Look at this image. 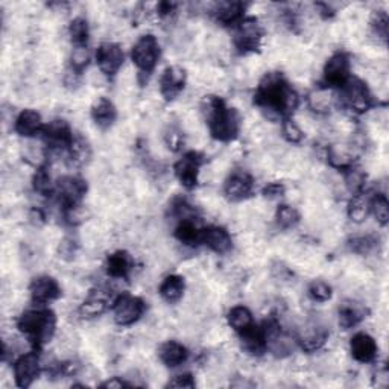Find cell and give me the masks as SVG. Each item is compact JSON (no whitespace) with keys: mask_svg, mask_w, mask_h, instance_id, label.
Segmentation results:
<instances>
[{"mask_svg":"<svg viewBox=\"0 0 389 389\" xmlns=\"http://www.w3.org/2000/svg\"><path fill=\"white\" fill-rule=\"evenodd\" d=\"M256 103L271 114H288L297 108L298 94L281 74L271 72L263 76L254 96Z\"/></svg>","mask_w":389,"mask_h":389,"instance_id":"6da1fadb","label":"cell"},{"mask_svg":"<svg viewBox=\"0 0 389 389\" xmlns=\"http://www.w3.org/2000/svg\"><path fill=\"white\" fill-rule=\"evenodd\" d=\"M201 113L208 123L210 133L218 141H230L239 134L241 117L218 96H206L201 103Z\"/></svg>","mask_w":389,"mask_h":389,"instance_id":"7a4b0ae2","label":"cell"},{"mask_svg":"<svg viewBox=\"0 0 389 389\" xmlns=\"http://www.w3.org/2000/svg\"><path fill=\"white\" fill-rule=\"evenodd\" d=\"M20 332L31 340L34 347H40L54 338L56 328L55 313L46 309H32L17 320Z\"/></svg>","mask_w":389,"mask_h":389,"instance_id":"3957f363","label":"cell"},{"mask_svg":"<svg viewBox=\"0 0 389 389\" xmlns=\"http://www.w3.org/2000/svg\"><path fill=\"white\" fill-rule=\"evenodd\" d=\"M131 60L141 75H151L160 60V43L152 34L140 37L131 51Z\"/></svg>","mask_w":389,"mask_h":389,"instance_id":"277c9868","label":"cell"},{"mask_svg":"<svg viewBox=\"0 0 389 389\" xmlns=\"http://www.w3.org/2000/svg\"><path fill=\"white\" fill-rule=\"evenodd\" d=\"M233 41L236 49L242 54H253L261 49L263 41V28L261 21L254 17L241 20L236 28Z\"/></svg>","mask_w":389,"mask_h":389,"instance_id":"5b68a950","label":"cell"},{"mask_svg":"<svg viewBox=\"0 0 389 389\" xmlns=\"http://www.w3.org/2000/svg\"><path fill=\"white\" fill-rule=\"evenodd\" d=\"M340 99L345 107L356 113H365L373 107V96L367 84L359 78H350L344 84Z\"/></svg>","mask_w":389,"mask_h":389,"instance_id":"8992f818","label":"cell"},{"mask_svg":"<svg viewBox=\"0 0 389 389\" xmlns=\"http://www.w3.org/2000/svg\"><path fill=\"white\" fill-rule=\"evenodd\" d=\"M145 313V301L134 295H122L116 298L113 305V320L117 325H131Z\"/></svg>","mask_w":389,"mask_h":389,"instance_id":"52a82bcc","label":"cell"},{"mask_svg":"<svg viewBox=\"0 0 389 389\" xmlns=\"http://www.w3.org/2000/svg\"><path fill=\"white\" fill-rule=\"evenodd\" d=\"M87 192V183L74 175H63L56 183V195L64 210L79 206Z\"/></svg>","mask_w":389,"mask_h":389,"instance_id":"ba28073f","label":"cell"},{"mask_svg":"<svg viewBox=\"0 0 389 389\" xmlns=\"http://www.w3.org/2000/svg\"><path fill=\"white\" fill-rule=\"evenodd\" d=\"M123 51L121 44L113 41H105L99 44L96 49V63L99 67V72L105 76H114L121 72L123 66Z\"/></svg>","mask_w":389,"mask_h":389,"instance_id":"9c48e42d","label":"cell"},{"mask_svg":"<svg viewBox=\"0 0 389 389\" xmlns=\"http://www.w3.org/2000/svg\"><path fill=\"white\" fill-rule=\"evenodd\" d=\"M41 360L37 355V351H28L16 360L14 363V379L17 386L29 388L37 377L40 375Z\"/></svg>","mask_w":389,"mask_h":389,"instance_id":"30bf717a","label":"cell"},{"mask_svg":"<svg viewBox=\"0 0 389 389\" xmlns=\"http://www.w3.org/2000/svg\"><path fill=\"white\" fill-rule=\"evenodd\" d=\"M201 166H203V156L199 152H187L180 161L175 164V175L180 183L187 187L193 188L198 184L199 175H201Z\"/></svg>","mask_w":389,"mask_h":389,"instance_id":"8fae6325","label":"cell"},{"mask_svg":"<svg viewBox=\"0 0 389 389\" xmlns=\"http://www.w3.org/2000/svg\"><path fill=\"white\" fill-rule=\"evenodd\" d=\"M350 79V58L344 52H336L324 66V81L328 87H344Z\"/></svg>","mask_w":389,"mask_h":389,"instance_id":"7c38bea8","label":"cell"},{"mask_svg":"<svg viewBox=\"0 0 389 389\" xmlns=\"http://www.w3.org/2000/svg\"><path fill=\"white\" fill-rule=\"evenodd\" d=\"M31 298L35 304L44 305L60 298L61 288L58 281L51 276H39L35 277L29 285Z\"/></svg>","mask_w":389,"mask_h":389,"instance_id":"4fadbf2b","label":"cell"},{"mask_svg":"<svg viewBox=\"0 0 389 389\" xmlns=\"http://www.w3.org/2000/svg\"><path fill=\"white\" fill-rule=\"evenodd\" d=\"M254 188V178L246 171H233L226 183H223V193L231 201H243L250 196Z\"/></svg>","mask_w":389,"mask_h":389,"instance_id":"5bb4252c","label":"cell"},{"mask_svg":"<svg viewBox=\"0 0 389 389\" xmlns=\"http://www.w3.org/2000/svg\"><path fill=\"white\" fill-rule=\"evenodd\" d=\"M187 74L181 66H171L164 70L160 78V93L164 99L173 101L178 98L186 86Z\"/></svg>","mask_w":389,"mask_h":389,"instance_id":"9a60e30c","label":"cell"},{"mask_svg":"<svg viewBox=\"0 0 389 389\" xmlns=\"http://www.w3.org/2000/svg\"><path fill=\"white\" fill-rule=\"evenodd\" d=\"M359 145L356 143H333L325 151L327 161L335 169H350L359 156Z\"/></svg>","mask_w":389,"mask_h":389,"instance_id":"2e32d148","label":"cell"},{"mask_svg":"<svg viewBox=\"0 0 389 389\" xmlns=\"http://www.w3.org/2000/svg\"><path fill=\"white\" fill-rule=\"evenodd\" d=\"M377 347L375 339L370 333H356L350 340V353L355 360L360 363H370L377 358Z\"/></svg>","mask_w":389,"mask_h":389,"instance_id":"e0dca14e","label":"cell"},{"mask_svg":"<svg viewBox=\"0 0 389 389\" xmlns=\"http://www.w3.org/2000/svg\"><path fill=\"white\" fill-rule=\"evenodd\" d=\"M241 347L245 351V355L251 358H261L268 348V338L263 328L256 325L241 333Z\"/></svg>","mask_w":389,"mask_h":389,"instance_id":"ac0fdd59","label":"cell"},{"mask_svg":"<svg viewBox=\"0 0 389 389\" xmlns=\"http://www.w3.org/2000/svg\"><path fill=\"white\" fill-rule=\"evenodd\" d=\"M201 242L206 243L207 248H210L216 254H227L233 248V239L230 233L218 226L208 227L201 231Z\"/></svg>","mask_w":389,"mask_h":389,"instance_id":"d6986e66","label":"cell"},{"mask_svg":"<svg viewBox=\"0 0 389 389\" xmlns=\"http://www.w3.org/2000/svg\"><path fill=\"white\" fill-rule=\"evenodd\" d=\"M43 129H44L43 117L37 110L32 108L23 110L14 121V131L25 138L37 136Z\"/></svg>","mask_w":389,"mask_h":389,"instance_id":"ffe728a7","label":"cell"},{"mask_svg":"<svg viewBox=\"0 0 389 389\" xmlns=\"http://www.w3.org/2000/svg\"><path fill=\"white\" fill-rule=\"evenodd\" d=\"M134 269V261L126 251H114L107 258V273L114 280H126Z\"/></svg>","mask_w":389,"mask_h":389,"instance_id":"44dd1931","label":"cell"},{"mask_svg":"<svg viewBox=\"0 0 389 389\" xmlns=\"http://www.w3.org/2000/svg\"><path fill=\"white\" fill-rule=\"evenodd\" d=\"M91 119L101 129L110 128L117 119V110L108 98H98L91 105Z\"/></svg>","mask_w":389,"mask_h":389,"instance_id":"7402d4cb","label":"cell"},{"mask_svg":"<svg viewBox=\"0 0 389 389\" xmlns=\"http://www.w3.org/2000/svg\"><path fill=\"white\" fill-rule=\"evenodd\" d=\"M245 11V4L242 2H219L210 5V13L222 25H234L241 21V17Z\"/></svg>","mask_w":389,"mask_h":389,"instance_id":"603a6c76","label":"cell"},{"mask_svg":"<svg viewBox=\"0 0 389 389\" xmlns=\"http://www.w3.org/2000/svg\"><path fill=\"white\" fill-rule=\"evenodd\" d=\"M187 348L176 343V340H166V343H163L158 348V359L163 365H166L169 368H175L180 367L186 360H187Z\"/></svg>","mask_w":389,"mask_h":389,"instance_id":"cb8c5ba5","label":"cell"},{"mask_svg":"<svg viewBox=\"0 0 389 389\" xmlns=\"http://www.w3.org/2000/svg\"><path fill=\"white\" fill-rule=\"evenodd\" d=\"M365 316V308L356 301H345L339 305L338 310V323L343 330H348L351 327H356Z\"/></svg>","mask_w":389,"mask_h":389,"instance_id":"d4e9b609","label":"cell"},{"mask_svg":"<svg viewBox=\"0 0 389 389\" xmlns=\"http://www.w3.org/2000/svg\"><path fill=\"white\" fill-rule=\"evenodd\" d=\"M338 103L336 94L328 87H320L309 94L308 105L316 114H327Z\"/></svg>","mask_w":389,"mask_h":389,"instance_id":"484cf974","label":"cell"},{"mask_svg":"<svg viewBox=\"0 0 389 389\" xmlns=\"http://www.w3.org/2000/svg\"><path fill=\"white\" fill-rule=\"evenodd\" d=\"M184 291H186V281L181 276H176V274L164 277V280L161 281V285L158 288L160 297L166 303L180 301L184 295Z\"/></svg>","mask_w":389,"mask_h":389,"instance_id":"4316f807","label":"cell"},{"mask_svg":"<svg viewBox=\"0 0 389 389\" xmlns=\"http://www.w3.org/2000/svg\"><path fill=\"white\" fill-rule=\"evenodd\" d=\"M227 321H228V325L239 333L245 332V330H248L250 327L254 325L253 313L248 308H246V305H234V308H231L227 315Z\"/></svg>","mask_w":389,"mask_h":389,"instance_id":"83f0119b","label":"cell"},{"mask_svg":"<svg viewBox=\"0 0 389 389\" xmlns=\"http://www.w3.org/2000/svg\"><path fill=\"white\" fill-rule=\"evenodd\" d=\"M348 250L358 256H371L379 250V241L373 234H356L347 243Z\"/></svg>","mask_w":389,"mask_h":389,"instance_id":"f1b7e54d","label":"cell"},{"mask_svg":"<svg viewBox=\"0 0 389 389\" xmlns=\"http://www.w3.org/2000/svg\"><path fill=\"white\" fill-rule=\"evenodd\" d=\"M370 203L371 199L368 196H365L363 193L359 195H353L351 201L348 203V208H347V215L350 218V221H353L355 223H362L367 221L368 215H370Z\"/></svg>","mask_w":389,"mask_h":389,"instance_id":"f546056e","label":"cell"},{"mask_svg":"<svg viewBox=\"0 0 389 389\" xmlns=\"http://www.w3.org/2000/svg\"><path fill=\"white\" fill-rule=\"evenodd\" d=\"M301 221L300 211L291 204H281L276 210V222L277 226L283 230L295 228Z\"/></svg>","mask_w":389,"mask_h":389,"instance_id":"4dcf8cb0","label":"cell"},{"mask_svg":"<svg viewBox=\"0 0 389 389\" xmlns=\"http://www.w3.org/2000/svg\"><path fill=\"white\" fill-rule=\"evenodd\" d=\"M175 236L187 246H195L198 242H201V230H198L195 221H181L175 230Z\"/></svg>","mask_w":389,"mask_h":389,"instance_id":"1f68e13d","label":"cell"},{"mask_svg":"<svg viewBox=\"0 0 389 389\" xmlns=\"http://www.w3.org/2000/svg\"><path fill=\"white\" fill-rule=\"evenodd\" d=\"M69 37L75 46H86L90 37L89 21L84 17H75L69 25Z\"/></svg>","mask_w":389,"mask_h":389,"instance_id":"d6a6232c","label":"cell"},{"mask_svg":"<svg viewBox=\"0 0 389 389\" xmlns=\"http://www.w3.org/2000/svg\"><path fill=\"white\" fill-rule=\"evenodd\" d=\"M388 14L385 9H377L373 13L370 25H371V31L373 35L377 39V43H386L388 39Z\"/></svg>","mask_w":389,"mask_h":389,"instance_id":"836d02e7","label":"cell"},{"mask_svg":"<svg viewBox=\"0 0 389 389\" xmlns=\"http://www.w3.org/2000/svg\"><path fill=\"white\" fill-rule=\"evenodd\" d=\"M347 171L348 172L345 173V178H344L345 188L353 195L362 193L365 184H367V173L358 168H350Z\"/></svg>","mask_w":389,"mask_h":389,"instance_id":"e575fe53","label":"cell"},{"mask_svg":"<svg viewBox=\"0 0 389 389\" xmlns=\"http://www.w3.org/2000/svg\"><path fill=\"white\" fill-rule=\"evenodd\" d=\"M370 207L373 210L377 223H380V226H386L388 221H389V203L386 199V195L377 192L371 198Z\"/></svg>","mask_w":389,"mask_h":389,"instance_id":"d590c367","label":"cell"},{"mask_svg":"<svg viewBox=\"0 0 389 389\" xmlns=\"http://www.w3.org/2000/svg\"><path fill=\"white\" fill-rule=\"evenodd\" d=\"M32 186L35 193H39L41 196L51 195L52 192V175L51 171L47 168H39V171L35 172L34 178H32Z\"/></svg>","mask_w":389,"mask_h":389,"instance_id":"8d00e7d4","label":"cell"},{"mask_svg":"<svg viewBox=\"0 0 389 389\" xmlns=\"http://www.w3.org/2000/svg\"><path fill=\"white\" fill-rule=\"evenodd\" d=\"M308 293H309V298L313 303H327L330 298H332L333 291L327 281L315 280L310 283Z\"/></svg>","mask_w":389,"mask_h":389,"instance_id":"74e56055","label":"cell"},{"mask_svg":"<svg viewBox=\"0 0 389 389\" xmlns=\"http://www.w3.org/2000/svg\"><path fill=\"white\" fill-rule=\"evenodd\" d=\"M90 52L86 46H75V49L70 54V69L75 70L76 74H82L84 69L89 66Z\"/></svg>","mask_w":389,"mask_h":389,"instance_id":"f35d334b","label":"cell"},{"mask_svg":"<svg viewBox=\"0 0 389 389\" xmlns=\"http://www.w3.org/2000/svg\"><path fill=\"white\" fill-rule=\"evenodd\" d=\"M78 248L79 243L74 238H70V236H66V238H63L60 243H58L56 254L63 262H72L78 254Z\"/></svg>","mask_w":389,"mask_h":389,"instance_id":"ab89813d","label":"cell"},{"mask_svg":"<svg viewBox=\"0 0 389 389\" xmlns=\"http://www.w3.org/2000/svg\"><path fill=\"white\" fill-rule=\"evenodd\" d=\"M281 133H283V137H285L289 143H295V145L301 143L304 136H305L303 128L297 123V121H293V119L283 121Z\"/></svg>","mask_w":389,"mask_h":389,"instance_id":"60d3db41","label":"cell"},{"mask_svg":"<svg viewBox=\"0 0 389 389\" xmlns=\"http://www.w3.org/2000/svg\"><path fill=\"white\" fill-rule=\"evenodd\" d=\"M262 195L268 201H277V199L286 195V187L281 183H269L268 186L263 187Z\"/></svg>","mask_w":389,"mask_h":389,"instance_id":"b9f144b4","label":"cell"},{"mask_svg":"<svg viewBox=\"0 0 389 389\" xmlns=\"http://www.w3.org/2000/svg\"><path fill=\"white\" fill-rule=\"evenodd\" d=\"M168 386L171 388H195V379L192 374L184 373V374H178L175 375L172 380H169Z\"/></svg>","mask_w":389,"mask_h":389,"instance_id":"7bdbcfd3","label":"cell"},{"mask_svg":"<svg viewBox=\"0 0 389 389\" xmlns=\"http://www.w3.org/2000/svg\"><path fill=\"white\" fill-rule=\"evenodd\" d=\"M389 385V373H388V368L383 367V368H379L375 371L374 374V386L377 388H388Z\"/></svg>","mask_w":389,"mask_h":389,"instance_id":"ee69618b","label":"cell"},{"mask_svg":"<svg viewBox=\"0 0 389 389\" xmlns=\"http://www.w3.org/2000/svg\"><path fill=\"white\" fill-rule=\"evenodd\" d=\"M103 388H123V386H131L129 383L123 382L122 379H119V377H113V379H110L108 382L102 383Z\"/></svg>","mask_w":389,"mask_h":389,"instance_id":"f6af8a7d","label":"cell"}]
</instances>
